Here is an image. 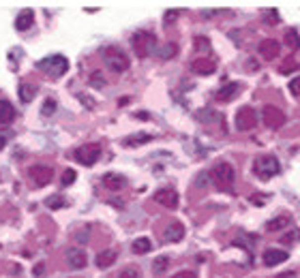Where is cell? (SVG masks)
Returning <instances> with one entry per match:
<instances>
[{
	"label": "cell",
	"mask_w": 300,
	"mask_h": 278,
	"mask_svg": "<svg viewBox=\"0 0 300 278\" xmlns=\"http://www.w3.org/2000/svg\"><path fill=\"white\" fill-rule=\"evenodd\" d=\"M279 171H281V165H279V159L272 157V154H262V157H257L253 160V173L259 180H270Z\"/></svg>",
	"instance_id": "6da1fadb"
},
{
	"label": "cell",
	"mask_w": 300,
	"mask_h": 278,
	"mask_svg": "<svg viewBox=\"0 0 300 278\" xmlns=\"http://www.w3.org/2000/svg\"><path fill=\"white\" fill-rule=\"evenodd\" d=\"M101 56L107 64V69L114 71V73H125L129 69V58L120 47H105L101 51Z\"/></svg>",
	"instance_id": "7a4b0ae2"
},
{
	"label": "cell",
	"mask_w": 300,
	"mask_h": 278,
	"mask_svg": "<svg viewBox=\"0 0 300 278\" xmlns=\"http://www.w3.org/2000/svg\"><path fill=\"white\" fill-rule=\"evenodd\" d=\"M131 45H133V51L138 58H146L150 51L154 49L156 45V37L152 35V32H146V30H140L135 32V35L131 37Z\"/></svg>",
	"instance_id": "3957f363"
},
{
	"label": "cell",
	"mask_w": 300,
	"mask_h": 278,
	"mask_svg": "<svg viewBox=\"0 0 300 278\" xmlns=\"http://www.w3.org/2000/svg\"><path fill=\"white\" fill-rule=\"evenodd\" d=\"M39 69H41L43 73H48L50 77H62L69 71V60L64 56L56 54V56L43 58V60L39 62Z\"/></svg>",
	"instance_id": "277c9868"
},
{
	"label": "cell",
	"mask_w": 300,
	"mask_h": 278,
	"mask_svg": "<svg viewBox=\"0 0 300 278\" xmlns=\"http://www.w3.org/2000/svg\"><path fill=\"white\" fill-rule=\"evenodd\" d=\"M99 157H101V146H97V144H86L75 150V160L84 167L95 165L99 160Z\"/></svg>",
	"instance_id": "5b68a950"
},
{
	"label": "cell",
	"mask_w": 300,
	"mask_h": 278,
	"mask_svg": "<svg viewBox=\"0 0 300 278\" xmlns=\"http://www.w3.org/2000/svg\"><path fill=\"white\" fill-rule=\"evenodd\" d=\"M262 120H264V124L268 128L277 131V128H281L285 124V114L279 107H275V105H266L264 112H262Z\"/></svg>",
	"instance_id": "8992f818"
},
{
	"label": "cell",
	"mask_w": 300,
	"mask_h": 278,
	"mask_svg": "<svg viewBox=\"0 0 300 278\" xmlns=\"http://www.w3.org/2000/svg\"><path fill=\"white\" fill-rule=\"evenodd\" d=\"M257 124V114L251 107H240L236 112V128L238 131H251Z\"/></svg>",
	"instance_id": "52a82bcc"
},
{
	"label": "cell",
	"mask_w": 300,
	"mask_h": 278,
	"mask_svg": "<svg viewBox=\"0 0 300 278\" xmlns=\"http://www.w3.org/2000/svg\"><path fill=\"white\" fill-rule=\"evenodd\" d=\"M212 178L217 180L219 184H227L230 186L234 182V178H236V171H234V167L230 163H225V160H221V163H217L212 167Z\"/></svg>",
	"instance_id": "ba28073f"
},
{
	"label": "cell",
	"mask_w": 300,
	"mask_h": 278,
	"mask_svg": "<svg viewBox=\"0 0 300 278\" xmlns=\"http://www.w3.org/2000/svg\"><path fill=\"white\" fill-rule=\"evenodd\" d=\"M28 176L32 178V182L37 186H45L51 182V178H54V169L48 165H32L28 169Z\"/></svg>",
	"instance_id": "9c48e42d"
},
{
	"label": "cell",
	"mask_w": 300,
	"mask_h": 278,
	"mask_svg": "<svg viewBox=\"0 0 300 278\" xmlns=\"http://www.w3.org/2000/svg\"><path fill=\"white\" fill-rule=\"evenodd\" d=\"M154 201L161 203L167 210H176L178 208V193L174 189H159L154 193Z\"/></svg>",
	"instance_id": "30bf717a"
},
{
	"label": "cell",
	"mask_w": 300,
	"mask_h": 278,
	"mask_svg": "<svg viewBox=\"0 0 300 278\" xmlns=\"http://www.w3.org/2000/svg\"><path fill=\"white\" fill-rule=\"evenodd\" d=\"M257 51L264 60H275L279 56V51H281V45H279V41H275V39H266V41H262L257 45Z\"/></svg>",
	"instance_id": "8fae6325"
},
{
	"label": "cell",
	"mask_w": 300,
	"mask_h": 278,
	"mask_svg": "<svg viewBox=\"0 0 300 278\" xmlns=\"http://www.w3.org/2000/svg\"><path fill=\"white\" fill-rule=\"evenodd\" d=\"M288 259H290V255L285 253V250H277V248H268V250H264V255H262V261H264L266 268H275L279 263H285Z\"/></svg>",
	"instance_id": "7c38bea8"
},
{
	"label": "cell",
	"mask_w": 300,
	"mask_h": 278,
	"mask_svg": "<svg viewBox=\"0 0 300 278\" xmlns=\"http://www.w3.org/2000/svg\"><path fill=\"white\" fill-rule=\"evenodd\" d=\"M67 263L73 270H84L86 268V263H88V257H86V250H82V248H71L69 253H67Z\"/></svg>",
	"instance_id": "4fadbf2b"
},
{
	"label": "cell",
	"mask_w": 300,
	"mask_h": 278,
	"mask_svg": "<svg viewBox=\"0 0 300 278\" xmlns=\"http://www.w3.org/2000/svg\"><path fill=\"white\" fill-rule=\"evenodd\" d=\"M191 71L198 75H212L217 71V64H214L210 58H198V60L191 62Z\"/></svg>",
	"instance_id": "5bb4252c"
},
{
	"label": "cell",
	"mask_w": 300,
	"mask_h": 278,
	"mask_svg": "<svg viewBox=\"0 0 300 278\" xmlns=\"http://www.w3.org/2000/svg\"><path fill=\"white\" fill-rule=\"evenodd\" d=\"M240 92V83L236 81H230V83H225L223 88H219L217 90V94H214V99H217L219 103H227V101H232L234 96H236Z\"/></svg>",
	"instance_id": "9a60e30c"
},
{
	"label": "cell",
	"mask_w": 300,
	"mask_h": 278,
	"mask_svg": "<svg viewBox=\"0 0 300 278\" xmlns=\"http://www.w3.org/2000/svg\"><path fill=\"white\" fill-rule=\"evenodd\" d=\"M103 186L109 191H120L127 186V178L120 176V173H105L103 176Z\"/></svg>",
	"instance_id": "2e32d148"
},
{
	"label": "cell",
	"mask_w": 300,
	"mask_h": 278,
	"mask_svg": "<svg viewBox=\"0 0 300 278\" xmlns=\"http://www.w3.org/2000/svg\"><path fill=\"white\" fill-rule=\"evenodd\" d=\"M116 259H118V253H116L114 248H107V250H101V253L97 255L95 263H97V268L105 270V268H112Z\"/></svg>",
	"instance_id": "e0dca14e"
},
{
	"label": "cell",
	"mask_w": 300,
	"mask_h": 278,
	"mask_svg": "<svg viewBox=\"0 0 300 278\" xmlns=\"http://www.w3.org/2000/svg\"><path fill=\"white\" fill-rule=\"evenodd\" d=\"M32 22H35V13H32L30 9H24V11L15 17V28H17L19 32H24V30L32 28Z\"/></svg>",
	"instance_id": "ac0fdd59"
},
{
	"label": "cell",
	"mask_w": 300,
	"mask_h": 278,
	"mask_svg": "<svg viewBox=\"0 0 300 278\" xmlns=\"http://www.w3.org/2000/svg\"><path fill=\"white\" fill-rule=\"evenodd\" d=\"M290 223H292L290 216H275L266 223V231H268V234H279V231H283Z\"/></svg>",
	"instance_id": "d6986e66"
},
{
	"label": "cell",
	"mask_w": 300,
	"mask_h": 278,
	"mask_svg": "<svg viewBox=\"0 0 300 278\" xmlns=\"http://www.w3.org/2000/svg\"><path fill=\"white\" fill-rule=\"evenodd\" d=\"M15 120V107L9 101H0V124H11Z\"/></svg>",
	"instance_id": "ffe728a7"
},
{
	"label": "cell",
	"mask_w": 300,
	"mask_h": 278,
	"mask_svg": "<svg viewBox=\"0 0 300 278\" xmlns=\"http://www.w3.org/2000/svg\"><path fill=\"white\" fill-rule=\"evenodd\" d=\"M150 139H152V135H148V133L129 135V137L122 139V146H125V148H138V146H142V144H148Z\"/></svg>",
	"instance_id": "44dd1931"
},
{
	"label": "cell",
	"mask_w": 300,
	"mask_h": 278,
	"mask_svg": "<svg viewBox=\"0 0 300 278\" xmlns=\"http://www.w3.org/2000/svg\"><path fill=\"white\" fill-rule=\"evenodd\" d=\"M185 238V227L180 223H172L165 229V242H180Z\"/></svg>",
	"instance_id": "7402d4cb"
},
{
	"label": "cell",
	"mask_w": 300,
	"mask_h": 278,
	"mask_svg": "<svg viewBox=\"0 0 300 278\" xmlns=\"http://www.w3.org/2000/svg\"><path fill=\"white\" fill-rule=\"evenodd\" d=\"M131 248H133L135 255H146L148 250H152V244H150L148 238H138V240H133Z\"/></svg>",
	"instance_id": "603a6c76"
},
{
	"label": "cell",
	"mask_w": 300,
	"mask_h": 278,
	"mask_svg": "<svg viewBox=\"0 0 300 278\" xmlns=\"http://www.w3.org/2000/svg\"><path fill=\"white\" fill-rule=\"evenodd\" d=\"M35 94H37V88L32 86V83H22V86H19V99L24 103H30L35 99Z\"/></svg>",
	"instance_id": "cb8c5ba5"
},
{
	"label": "cell",
	"mask_w": 300,
	"mask_h": 278,
	"mask_svg": "<svg viewBox=\"0 0 300 278\" xmlns=\"http://www.w3.org/2000/svg\"><path fill=\"white\" fill-rule=\"evenodd\" d=\"M285 45H290L292 49H298L300 47V35L296 32V28L285 30Z\"/></svg>",
	"instance_id": "d4e9b609"
},
{
	"label": "cell",
	"mask_w": 300,
	"mask_h": 278,
	"mask_svg": "<svg viewBox=\"0 0 300 278\" xmlns=\"http://www.w3.org/2000/svg\"><path fill=\"white\" fill-rule=\"evenodd\" d=\"M176 54H178V47H176V43H165L159 47V56L163 58V60H167V58H174Z\"/></svg>",
	"instance_id": "484cf974"
},
{
	"label": "cell",
	"mask_w": 300,
	"mask_h": 278,
	"mask_svg": "<svg viewBox=\"0 0 300 278\" xmlns=\"http://www.w3.org/2000/svg\"><path fill=\"white\" fill-rule=\"evenodd\" d=\"M45 203H48L50 210H60V208H64V205H67V199L60 197V195H54V197H50Z\"/></svg>",
	"instance_id": "4316f807"
},
{
	"label": "cell",
	"mask_w": 300,
	"mask_h": 278,
	"mask_svg": "<svg viewBox=\"0 0 300 278\" xmlns=\"http://www.w3.org/2000/svg\"><path fill=\"white\" fill-rule=\"evenodd\" d=\"M298 69H300V64L294 60V58H288V60H285V64H281V67H279V73L288 75V73H292V71H298Z\"/></svg>",
	"instance_id": "83f0119b"
},
{
	"label": "cell",
	"mask_w": 300,
	"mask_h": 278,
	"mask_svg": "<svg viewBox=\"0 0 300 278\" xmlns=\"http://www.w3.org/2000/svg\"><path fill=\"white\" fill-rule=\"evenodd\" d=\"M296 242H300V229H294L290 234L281 236V244H296Z\"/></svg>",
	"instance_id": "f1b7e54d"
},
{
	"label": "cell",
	"mask_w": 300,
	"mask_h": 278,
	"mask_svg": "<svg viewBox=\"0 0 300 278\" xmlns=\"http://www.w3.org/2000/svg\"><path fill=\"white\" fill-rule=\"evenodd\" d=\"M167 266H169V257H159V259H154V263H152V268H154L156 274L165 272Z\"/></svg>",
	"instance_id": "f546056e"
},
{
	"label": "cell",
	"mask_w": 300,
	"mask_h": 278,
	"mask_svg": "<svg viewBox=\"0 0 300 278\" xmlns=\"http://www.w3.org/2000/svg\"><path fill=\"white\" fill-rule=\"evenodd\" d=\"M90 86H93V88H97V90L105 86V79H103V75L99 73V71H95V73L90 75Z\"/></svg>",
	"instance_id": "4dcf8cb0"
},
{
	"label": "cell",
	"mask_w": 300,
	"mask_h": 278,
	"mask_svg": "<svg viewBox=\"0 0 300 278\" xmlns=\"http://www.w3.org/2000/svg\"><path fill=\"white\" fill-rule=\"evenodd\" d=\"M54 112H56V101L54 99H48L43 103V107H41V114L43 116H54Z\"/></svg>",
	"instance_id": "1f68e13d"
},
{
	"label": "cell",
	"mask_w": 300,
	"mask_h": 278,
	"mask_svg": "<svg viewBox=\"0 0 300 278\" xmlns=\"http://www.w3.org/2000/svg\"><path fill=\"white\" fill-rule=\"evenodd\" d=\"M118 278H140V270L135 266H129L118 274Z\"/></svg>",
	"instance_id": "d6a6232c"
},
{
	"label": "cell",
	"mask_w": 300,
	"mask_h": 278,
	"mask_svg": "<svg viewBox=\"0 0 300 278\" xmlns=\"http://www.w3.org/2000/svg\"><path fill=\"white\" fill-rule=\"evenodd\" d=\"M75 178H77V173H75L73 169H67V171L62 173V184H64V186H71V184L75 182Z\"/></svg>",
	"instance_id": "836d02e7"
},
{
	"label": "cell",
	"mask_w": 300,
	"mask_h": 278,
	"mask_svg": "<svg viewBox=\"0 0 300 278\" xmlns=\"http://www.w3.org/2000/svg\"><path fill=\"white\" fill-rule=\"evenodd\" d=\"M264 19H266V22H270V24H279V11L268 9V11H266V15H264Z\"/></svg>",
	"instance_id": "e575fe53"
},
{
	"label": "cell",
	"mask_w": 300,
	"mask_h": 278,
	"mask_svg": "<svg viewBox=\"0 0 300 278\" xmlns=\"http://www.w3.org/2000/svg\"><path fill=\"white\" fill-rule=\"evenodd\" d=\"M290 92L294 94V96H300V75L290 81Z\"/></svg>",
	"instance_id": "d590c367"
},
{
	"label": "cell",
	"mask_w": 300,
	"mask_h": 278,
	"mask_svg": "<svg viewBox=\"0 0 300 278\" xmlns=\"http://www.w3.org/2000/svg\"><path fill=\"white\" fill-rule=\"evenodd\" d=\"M169 278H195V272H191V270H182V272L169 276Z\"/></svg>",
	"instance_id": "8d00e7d4"
},
{
	"label": "cell",
	"mask_w": 300,
	"mask_h": 278,
	"mask_svg": "<svg viewBox=\"0 0 300 278\" xmlns=\"http://www.w3.org/2000/svg\"><path fill=\"white\" fill-rule=\"evenodd\" d=\"M195 43H198V45H195V47H198V49H208V39H204V37H198V39H195Z\"/></svg>",
	"instance_id": "74e56055"
},
{
	"label": "cell",
	"mask_w": 300,
	"mask_h": 278,
	"mask_svg": "<svg viewBox=\"0 0 300 278\" xmlns=\"http://www.w3.org/2000/svg\"><path fill=\"white\" fill-rule=\"evenodd\" d=\"M176 17H178V11H167L165 13V24H172Z\"/></svg>",
	"instance_id": "f35d334b"
},
{
	"label": "cell",
	"mask_w": 300,
	"mask_h": 278,
	"mask_svg": "<svg viewBox=\"0 0 300 278\" xmlns=\"http://www.w3.org/2000/svg\"><path fill=\"white\" fill-rule=\"evenodd\" d=\"M75 240H77V242H86V240H88V229H84V231H77Z\"/></svg>",
	"instance_id": "ab89813d"
},
{
	"label": "cell",
	"mask_w": 300,
	"mask_h": 278,
	"mask_svg": "<svg viewBox=\"0 0 300 278\" xmlns=\"http://www.w3.org/2000/svg\"><path fill=\"white\" fill-rule=\"evenodd\" d=\"M43 268H45L43 263H39V266H37V274H43Z\"/></svg>",
	"instance_id": "60d3db41"
},
{
	"label": "cell",
	"mask_w": 300,
	"mask_h": 278,
	"mask_svg": "<svg viewBox=\"0 0 300 278\" xmlns=\"http://www.w3.org/2000/svg\"><path fill=\"white\" fill-rule=\"evenodd\" d=\"M4 144H6V139L2 137V135H0V150H2V148H4Z\"/></svg>",
	"instance_id": "b9f144b4"
}]
</instances>
